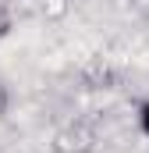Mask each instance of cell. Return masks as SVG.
I'll list each match as a JSON object with an SVG mask.
<instances>
[{
  "label": "cell",
  "mask_w": 149,
  "mask_h": 153,
  "mask_svg": "<svg viewBox=\"0 0 149 153\" xmlns=\"http://www.w3.org/2000/svg\"><path fill=\"white\" fill-rule=\"evenodd\" d=\"M4 111H7V89L0 85V117H4Z\"/></svg>",
  "instance_id": "obj_3"
},
{
  "label": "cell",
  "mask_w": 149,
  "mask_h": 153,
  "mask_svg": "<svg viewBox=\"0 0 149 153\" xmlns=\"http://www.w3.org/2000/svg\"><path fill=\"white\" fill-rule=\"evenodd\" d=\"M11 29H14V18H11V7L0 0V39L11 36Z\"/></svg>",
  "instance_id": "obj_1"
},
{
  "label": "cell",
  "mask_w": 149,
  "mask_h": 153,
  "mask_svg": "<svg viewBox=\"0 0 149 153\" xmlns=\"http://www.w3.org/2000/svg\"><path fill=\"white\" fill-rule=\"evenodd\" d=\"M139 132H142V135L149 139V100L142 103V107H139Z\"/></svg>",
  "instance_id": "obj_2"
}]
</instances>
